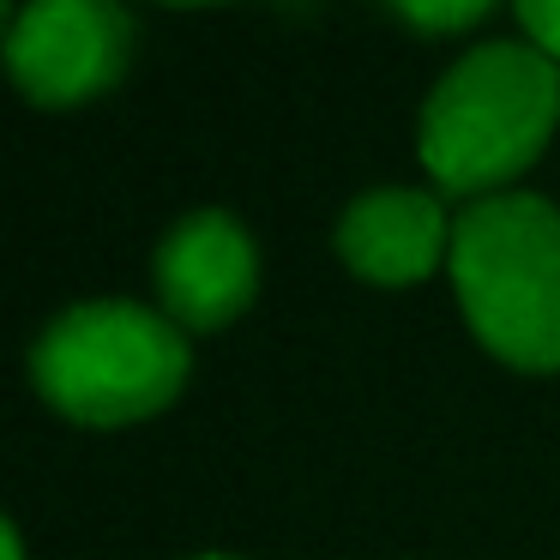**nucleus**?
<instances>
[{
    "label": "nucleus",
    "instance_id": "1",
    "mask_svg": "<svg viewBox=\"0 0 560 560\" xmlns=\"http://www.w3.org/2000/svg\"><path fill=\"white\" fill-rule=\"evenodd\" d=\"M555 121L560 67L536 43H482L428 91L416 151L440 194L494 199L542 158Z\"/></svg>",
    "mask_w": 560,
    "mask_h": 560
},
{
    "label": "nucleus",
    "instance_id": "2",
    "mask_svg": "<svg viewBox=\"0 0 560 560\" xmlns=\"http://www.w3.org/2000/svg\"><path fill=\"white\" fill-rule=\"evenodd\" d=\"M452 283L482 350L500 362L560 368V211L536 194L470 199L452 223Z\"/></svg>",
    "mask_w": 560,
    "mask_h": 560
},
{
    "label": "nucleus",
    "instance_id": "3",
    "mask_svg": "<svg viewBox=\"0 0 560 560\" xmlns=\"http://www.w3.org/2000/svg\"><path fill=\"white\" fill-rule=\"evenodd\" d=\"M187 331L139 302H79L31 350V380L85 428H127L175 404L187 386Z\"/></svg>",
    "mask_w": 560,
    "mask_h": 560
},
{
    "label": "nucleus",
    "instance_id": "4",
    "mask_svg": "<svg viewBox=\"0 0 560 560\" xmlns=\"http://www.w3.org/2000/svg\"><path fill=\"white\" fill-rule=\"evenodd\" d=\"M133 25L109 0H37L7 31V67L43 109L91 103L127 73Z\"/></svg>",
    "mask_w": 560,
    "mask_h": 560
},
{
    "label": "nucleus",
    "instance_id": "5",
    "mask_svg": "<svg viewBox=\"0 0 560 560\" xmlns=\"http://www.w3.org/2000/svg\"><path fill=\"white\" fill-rule=\"evenodd\" d=\"M151 278H158V302L170 326L218 331L259 290L254 235L230 211H194V218H182L163 235L158 259H151Z\"/></svg>",
    "mask_w": 560,
    "mask_h": 560
},
{
    "label": "nucleus",
    "instance_id": "6",
    "mask_svg": "<svg viewBox=\"0 0 560 560\" xmlns=\"http://www.w3.org/2000/svg\"><path fill=\"white\" fill-rule=\"evenodd\" d=\"M331 242L355 278L404 290V283H422L440 259H452V223L422 187H368L338 218Z\"/></svg>",
    "mask_w": 560,
    "mask_h": 560
},
{
    "label": "nucleus",
    "instance_id": "7",
    "mask_svg": "<svg viewBox=\"0 0 560 560\" xmlns=\"http://www.w3.org/2000/svg\"><path fill=\"white\" fill-rule=\"evenodd\" d=\"M518 25H524V37H530L536 49H542L548 61L560 67V0H524V7H518Z\"/></svg>",
    "mask_w": 560,
    "mask_h": 560
},
{
    "label": "nucleus",
    "instance_id": "8",
    "mask_svg": "<svg viewBox=\"0 0 560 560\" xmlns=\"http://www.w3.org/2000/svg\"><path fill=\"white\" fill-rule=\"evenodd\" d=\"M404 19H410L416 31H434V37H446V31H470L488 19V7H404Z\"/></svg>",
    "mask_w": 560,
    "mask_h": 560
},
{
    "label": "nucleus",
    "instance_id": "9",
    "mask_svg": "<svg viewBox=\"0 0 560 560\" xmlns=\"http://www.w3.org/2000/svg\"><path fill=\"white\" fill-rule=\"evenodd\" d=\"M0 548H7V560H25V542H19V524H0Z\"/></svg>",
    "mask_w": 560,
    "mask_h": 560
},
{
    "label": "nucleus",
    "instance_id": "10",
    "mask_svg": "<svg viewBox=\"0 0 560 560\" xmlns=\"http://www.w3.org/2000/svg\"><path fill=\"white\" fill-rule=\"evenodd\" d=\"M206 560H223V555H206Z\"/></svg>",
    "mask_w": 560,
    "mask_h": 560
}]
</instances>
